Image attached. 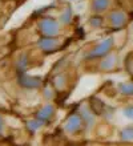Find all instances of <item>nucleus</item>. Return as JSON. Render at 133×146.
I'll use <instances>...</instances> for the list:
<instances>
[{"mask_svg":"<svg viewBox=\"0 0 133 146\" xmlns=\"http://www.w3.org/2000/svg\"><path fill=\"white\" fill-rule=\"evenodd\" d=\"M39 28H40V32H41L44 36H48V37H55V36L59 33L60 31V25L55 19L52 17H45L43 19L40 23H39Z\"/></svg>","mask_w":133,"mask_h":146,"instance_id":"f257e3e1","label":"nucleus"},{"mask_svg":"<svg viewBox=\"0 0 133 146\" xmlns=\"http://www.w3.org/2000/svg\"><path fill=\"white\" fill-rule=\"evenodd\" d=\"M112 45H113V40H112L110 37L109 38H105L104 41H101L100 44H97V45L95 46V49H93L91 53H89V57H99V56H105V54H108V52L110 50Z\"/></svg>","mask_w":133,"mask_h":146,"instance_id":"f03ea898","label":"nucleus"},{"mask_svg":"<svg viewBox=\"0 0 133 146\" xmlns=\"http://www.w3.org/2000/svg\"><path fill=\"white\" fill-rule=\"evenodd\" d=\"M109 23L112 27L120 28L126 23V15L122 11H113L112 13H109Z\"/></svg>","mask_w":133,"mask_h":146,"instance_id":"7ed1b4c3","label":"nucleus"},{"mask_svg":"<svg viewBox=\"0 0 133 146\" xmlns=\"http://www.w3.org/2000/svg\"><path fill=\"white\" fill-rule=\"evenodd\" d=\"M39 46H40L43 50H45V52H51V50H55L57 46H59V41H57L55 37L44 36V38H41V40L39 41Z\"/></svg>","mask_w":133,"mask_h":146,"instance_id":"20e7f679","label":"nucleus"},{"mask_svg":"<svg viewBox=\"0 0 133 146\" xmlns=\"http://www.w3.org/2000/svg\"><path fill=\"white\" fill-rule=\"evenodd\" d=\"M109 5H110V0H93L92 1V9L96 13L106 11Z\"/></svg>","mask_w":133,"mask_h":146,"instance_id":"39448f33","label":"nucleus"},{"mask_svg":"<svg viewBox=\"0 0 133 146\" xmlns=\"http://www.w3.org/2000/svg\"><path fill=\"white\" fill-rule=\"evenodd\" d=\"M21 84H23L24 86H27V88H36V86L40 85V78H39V77H32V76L24 74V76L21 77Z\"/></svg>","mask_w":133,"mask_h":146,"instance_id":"423d86ee","label":"nucleus"},{"mask_svg":"<svg viewBox=\"0 0 133 146\" xmlns=\"http://www.w3.org/2000/svg\"><path fill=\"white\" fill-rule=\"evenodd\" d=\"M116 56L114 54H108L105 58H104V61L101 62V68H103L104 70H109L112 69L114 65H116Z\"/></svg>","mask_w":133,"mask_h":146,"instance_id":"0eeeda50","label":"nucleus"},{"mask_svg":"<svg viewBox=\"0 0 133 146\" xmlns=\"http://www.w3.org/2000/svg\"><path fill=\"white\" fill-rule=\"evenodd\" d=\"M80 125H81V119H80V117L73 115V117L69 118L68 123H67V130L75 131V130H77V129L80 127Z\"/></svg>","mask_w":133,"mask_h":146,"instance_id":"6e6552de","label":"nucleus"},{"mask_svg":"<svg viewBox=\"0 0 133 146\" xmlns=\"http://www.w3.org/2000/svg\"><path fill=\"white\" fill-rule=\"evenodd\" d=\"M120 92L122 94H133V82H126V84L120 85Z\"/></svg>","mask_w":133,"mask_h":146,"instance_id":"1a4fd4ad","label":"nucleus"},{"mask_svg":"<svg viewBox=\"0 0 133 146\" xmlns=\"http://www.w3.org/2000/svg\"><path fill=\"white\" fill-rule=\"evenodd\" d=\"M121 138L125 141H132L133 139V127H126L121 131Z\"/></svg>","mask_w":133,"mask_h":146,"instance_id":"9d476101","label":"nucleus"},{"mask_svg":"<svg viewBox=\"0 0 133 146\" xmlns=\"http://www.w3.org/2000/svg\"><path fill=\"white\" fill-rule=\"evenodd\" d=\"M51 113H52V108H51V106H45V108L39 113V118H43V117H45V118H47Z\"/></svg>","mask_w":133,"mask_h":146,"instance_id":"9b49d317","label":"nucleus"},{"mask_svg":"<svg viewBox=\"0 0 133 146\" xmlns=\"http://www.w3.org/2000/svg\"><path fill=\"white\" fill-rule=\"evenodd\" d=\"M71 19H72V12L69 11V9L61 15V21H63V23H69Z\"/></svg>","mask_w":133,"mask_h":146,"instance_id":"f8f14e48","label":"nucleus"},{"mask_svg":"<svg viewBox=\"0 0 133 146\" xmlns=\"http://www.w3.org/2000/svg\"><path fill=\"white\" fill-rule=\"evenodd\" d=\"M89 21H91V24L93 27H100L101 25V19L100 17H92Z\"/></svg>","mask_w":133,"mask_h":146,"instance_id":"ddd939ff","label":"nucleus"},{"mask_svg":"<svg viewBox=\"0 0 133 146\" xmlns=\"http://www.w3.org/2000/svg\"><path fill=\"white\" fill-rule=\"evenodd\" d=\"M124 114H125L128 118L133 119V106H129V108H126L125 110H124Z\"/></svg>","mask_w":133,"mask_h":146,"instance_id":"4468645a","label":"nucleus"},{"mask_svg":"<svg viewBox=\"0 0 133 146\" xmlns=\"http://www.w3.org/2000/svg\"><path fill=\"white\" fill-rule=\"evenodd\" d=\"M3 130V121H1V117H0V133Z\"/></svg>","mask_w":133,"mask_h":146,"instance_id":"2eb2a0df","label":"nucleus"}]
</instances>
